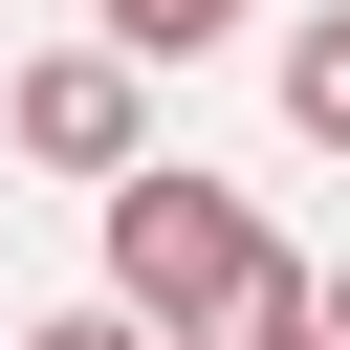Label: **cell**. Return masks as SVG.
<instances>
[{
    "label": "cell",
    "instance_id": "obj_1",
    "mask_svg": "<svg viewBox=\"0 0 350 350\" xmlns=\"http://www.w3.org/2000/svg\"><path fill=\"white\" fill-rule=\"evenodd\" d=\"M262 284H306V262H284L197 153H109V306H131V328H175V350H197V328H241Z\"/></svg>",
    "mask_w": 350,
    "mask_h": 350
},
{
    "label": "cell",
    "instance_id": "obj_2",
    "mask_svg": "<svg viewBox=\"0 0 350 350\" xmlns=\"http://www.w3.org/2000/svg\"><path fill=\"white\" fill-rule=\"evenodd\" d=\"M0 131H22L44 175H109V153H153V66H131V44H44V66L0 88Z\"/></svg>",
    "mask_w": 350,
    "mask_h": 350
},
{
    "label": "cell",
    "instance_id": "obj_3",
    "mask_svg": "<svg viewBox=\"0 0 350 350\" xmlns=\"http://www.w3.org/2000/svg\"><path fill=\"white\" fill-rule=\"evenodd\" d=\"M284 131H306V153H350V0H328V22H284Z\"/></svg>",
    "mask_w": 350,
    "mask_h": 350
},
{
    "label": "cell",
    "instance_id": "obj_4",
    "mask_svg": "<svg viewBox=\"0 0 350 350\" xmlns=\"http://www.w3.org/2000/svg\"><path fill=\"white\" fill-rule=\"evenodd\" d=\"M88 22H109V44H131V66H197V44H219V22H241V0H88Z\"/></svg>",
    "mask_w": 350,
    "mask_h": 350
},
{
    "label": "cell",
    "instance_id": "obj_5",
    "mask_svg": "<svg viewBox=\"0 0 350 350\" xmlns=\"http://www.w3.org/2000/svg\"><path fill=\"white\" fill-rule=\"evenodd\" d=\"M197 350H328V284H262L241 328H197Z\"/></svg>",
    "mask_w": 350,
    "mask_h": 350
},
{
    "label": "cell",
    "instance_id": "obj_6",
    "mask_svg": "<svg viewBox=\"0 0 350 350\" xmlns=\"http://www.w3.org/2000/svg\"><path fill=\"white\" fill-rule=\"evenodd\" d=\"M22 350H175V328H131V306H44Z\"/></svg>",
    "mask_w": 350,
    "mask_h": 350
},
{
    "label": "cell",
    "instance_id": "obj_7",
    "mask_svg": "<svg viewBox=\"0 0 350 350\" xmlns=\"http://www.w3.org/2000/svg\"><path fill=\"white\" fill-rule=\"evenodd\" d=\"M328 350H350V284H328Z\"/></svg>",
    "mask_w": 350,
    "mask_h": 350
}]
</instances>
